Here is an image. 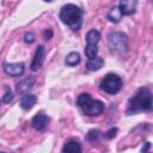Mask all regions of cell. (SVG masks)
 <instances>
[{
    "label": "cell",
    "mask_w": 153,
    "mask_h": 153,
    "mask_svg": "<svg viewBox=\"0 0 153 153\" xmlns=\"http://www.w3.org/2000/svg\"><path fill=\"white\" fill-rule=\"evenodd\" d=\"M152 109V93L148 87H140L128 100L127 114L134 115Z\"/></svg>",
    "instance_id": "6da1fadb"
},
{
    "label": "cell",
    "mask_w": 153,
    "mask_h": 153,
    "mask_svg": "<svg viewBox=\"0 0 153 153\" xmlns=\"http://www.w3.org/2000/svg\"><path fill=\"white\" fill-rule=\"evenodd\" d=\"M59 18L72 30H79L82 24V10L74 4L63 5L60 10Z\"/></svg>",
    "instance_id": "7a4b0ae2"
},
{
    "label": "cell",
    "mask_w": 153,
    "mask_h": 153,
    "mask_svg": "<svg viewBox=\"0 0 153 153\" xmlns=\"http://www.w3.org/2000/svg\"><path fill=\"white\" fill-rule=\"evenodd\" d=\"M76 105L86 116H98L104 111V103L93 99L90 93H81L76 99Z\"/></svg>",
    "instance_id": "3957f363"
},
{
    "label": "cell",
    "mask_w": 153,
    "mask_h": 153,
    "mask_svg": "<svg viewBox=\"0 0 153 153\" xmlns=\"http://www.w3.org/2000/svg\"><path fill=\"white\" fill-rule=\"evenodd\" d=\"M108 44L112 53H126L128 50V37L120 31H112L108 36Z\"/></svg>",
    "instance_id": "277c9868"
},
{
    "label": "cell",
    "mask_w": 153,
    "mask_h": 153,
    "mask_svg": "<svg viewBox=\"0 0 153 153\" xmlns=\"http://www.w3.org/2000/svg\"><path fill=\"white\" fill-rule=\"evenodd\" d=\"M100 90L104 91L108 94H116L117 92L121 91L122 86H123V81L122 79L115 74V73H109L106 74L102 81H100Z\"/></svg>",
    "instance_id": "5b68a950"
},
{
    "label": "cell",
    "mask_w": 153,
    "mask_h": 153,
    "mask_svg": "<svg viewBox=\"0 0 153 153\" xmlns=\"http://www.w3.org/2000/svg\"><path fill=\"white\" fill-rule=\"evenodd\" d=\"M86 48H85V54L88 60H92L97 57L98 54V42L100 39V32L96 29H91L86 33Z\"/></svg>",
    "instance_id": "8992f818"
},
{
    "label": "cell",
    "mask_w": 153,
    "mask_h": 153,
    "mask_svg": "<svg viewBox=\"0 0 153 153\" xmlns=\"http://www.w3.org/2000/svg\"><path fill=\"white\" fill-rule=\"evenodd\" d=\"M136 6H137V1L136 0H122L117 7L121 12L122 16H130L135 12L136 10Z\"/></svg>",
    "instance_id": "52a82bcc"
},
{
    "label": "cell",
    "mask_w": 153,
    "mask_h": 153,
    "mask_svg": "<svg viewBox=\"0 0 153 153\" xmlns=\"http://www.w3.org/2000/svg\"><path fill=\"white\" fill-rule=\"evenodd\" d=\"M44 57H45V51H44V47L43 45H39L36 51H35V55H33V59H32V62H31V69L32 71H37L42 67L43 62H44Z\"/></svg>",
    "instance_id": "ba28073f"
},
{
    "label": "cell",
    "mask_w": 153,
    "mask_h": 153,
    "mask_svg": "<svg viewBox=\"0 0 153 153\" xmlns=\"http://www.w3.org/2000/svg\"><path fill=\"white\" fill-rule=\"evenodd\" d=\"M49 123V117L44 114V112H38L36 114L32 120H31V126L36 129V130H42L47 127V124Z\"/></svg>",
    "instance_id": "9c48e42d"
},
{
    "label": "cell",
    "mask_w": 153,
    "mask_h": 153,
    "mask_svg": "<svg viewBox=\"0 0 153 153\" xmlns=\"http://www.w3.org/2000/svg\"><path fill=\"white\" fill-rule=\"evenodd\" d=\"M4 71L7 75L19 76L24 73V63H4Z\"/></svg>",
    "instance_id": "30bf717a"
},
{
    "label": "cell",
    "mask_w": 153,
    "mask_h": 153,
    "mask_svg": "<svg viewBox=\"0 0 153 153\" xmlns=\"http://www.w3.org/2000/svg\"><path fill=\"white\" fill-rule=\"evenodd\" d=\"M33 82H35V78H33V76L25 78V79L20 80V81L17 84L16 90H17L18 93H24V94H25V92L29 91V90L33 86Z\"/></svg>",
    "instance_id": "8fae6325"
},
{
    "label": "cell",
    "mask_w": 153,
    "mask_h": 153,
    "mask_svg": "<svg viewBox=\"0 0 153 153\" xmlns=\"http://www.w3.org/2000/svg\"><path fill=\"white\" fill-rule=\"evenodd\" d=\"M37 102V97L35 94H31V93H25L23 94L22 99H20V106L24 109V110H30Z\"/></svg>",
    "instance_id": "7c38bea8"
},
{
    "label": "cell",
    "mask_w": 153,
    "mask_h": 153,
    "mask_svg": "<svg viewBox=\"0 0 153 153\" xmlns=\"http://www.w3.org/2000/svg\"><path fill=\"white\" fill-rule=\"evenodd\" d=\"M62 153H82L79 141H76V140L67 141L62 148Z\"/></svg>",
    "instance_id": "4fadbf2b"
},
{
    "label": "cell",
    "mask_w": 153,
    "mask_h": 153,
    "mask_svg": "<svg viewBox=\"0 0 153 153\" xmlns=\"http://www.w3.org/2000/svg\"><path fill=\"white\" fill-rule=\"evenodd\" d=\"M103 66H104V60H103L102 57L97 56V57H94V59H92V60H88L86 68L92 72V71H98V69H100Z\"/></svg>",
    "instance_id": "5bb4252c"
},
{
    "label": "cell",
    "mask_w": 153,
    "mask_h": 153,
    "mask_svg": "<svg viewBox=\"0 0 153 153\" xmlns=\"http://www.w3.org/2000/svg\"><path fill=\"white\" fill-rule=\"evenodd\" d=\"M121 18H122V14H121V12H120L117 6H114L108 13V19L110 22H112V23H118L121 20Z\"/></svg>",
    "instance_id": "9a60e30c"
},
{
    "label": "cell",
    "mask_w": 153,
    "mask_h": 153,
    "mask_svg": "<svg viewBox=\"0 0 153 153\" xmlns=\"http://www.w3.org/2000/svg\"><path fill=\"white\" fill-rule=\"evenodd\" d=\"M79 62H80V55L78 53H75V51L69 53L67 55V57H66V65L67 66L73 67V66H76Z\"/></svg>",
    "instance_id": "2e32d148"
},
{
    "label": "cell",
    "mask_w": 153,
    "mask_h": 153,
    "mask_svg": "<svg viewBox=\"0 0 153 153\" xmlns=\"http://www.w3.org/2000/svg\"><path fill=\"white\" fill-rule=\"evenodd\" d=\"M100 134H102V133H100L99 130H96V129L90 130L88 134H87V136H86V140L90 141V142H96V141H98V140L100 139V136H102Z\"/></svg>",
    "instance_id": "e0dca14e"
},
{
    "label": "cell",
    "mask_w": 153,
    "mask_h": 153,
    "mask_svg": "<svg viewBox=\"0 0 153 153\" xmlns=\"http://www.w3.org/2000/svg\"><path fill=\"white\" fill-rule=\"evenodd\" d=\"M12 99H13V93H12L11 90H7L6 93H5L4 97H2V102H4V103H10Z\"/></svg>",
    "instance_id": "ac0fdd59"
},
{
    "label": "cell",
    "mask_w": 153,
    "mask_h": 153,
    "mask_svg": "<svg viewBox=\"0 0 153 153\" xmlns=\"http://www.w3.org/2000/svg\"><path fill=\"white\" fill-rule=\"evenodd\" d=\"M116 131H117L116 128H111L109 131L105 133V137H108V139H112V137L116 135Z\"/></svg>",
    "instance_id": "d6986e66"
},
{
    "label": "cell",
    "mask_w": 153,
    "mask_h": 153,
    "mask_svg": "<svg viewBox=\"0 0 153 153\" xmlns=\"http://www.w3.org/2000/svg\"><path fill=\"white\" fill-rule=\"evenodd\" d=\"M33 41H35V36H33L31 32L25 35V42H26V43H32Z\"/></svg>",
    "instance_id": "ffe728a7"
},
{
    "label": "cell",
    "mask_w": 153,
    "mask_h": 153,
    "mask_svg": "<svg viewBox=\"0 0 153 153\" xmlns=\"http://www.w3.org/2000/svg\"><path fill=\"white\" fill-rule=\"evenodd\" d=\"M44 36H45V39H50V37L53 36V32H51V30H47V31L44 32Z\"/></svg>",
    "instance_id": "44dd1931"
},
{
    "label": "cell",
    "mask_w": 153,
    "mask_h": 153,
    "mask_svg": "<svg viewBox=\"0 0 153 153\" xmlns=\"http://www.w3.org/2000/svg\"><path fill=\"white\" fill-rule=\"evenodd\" d=\"M0 153H5V152H0Z\"/></svg>",
    "instance_id": "7402d4cb"
}]
</instances>
